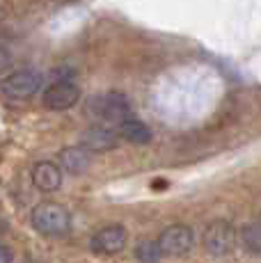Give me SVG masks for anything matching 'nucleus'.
<instances>
[{
    "mask_svg": "<svg viewBox=\"0 0 261 263\" xmlns=\"http://www.w3.org/2000/svg\"><path fill=\"white\" fill-rule=\"evenodd\" d=\"M85 115L99 124H122L124 119L133 117V108L122 92H105L87 99Z\"/></svg>",
    "mask_w": 261,
    "mask_h": 263,
    "instance_id": "f257e3e1",
    "label": "nucleus"
},
{
    "mask_svg": "<svg viewBox=\"0 0 261 263\" xmlns=\"http://www.w3.org/2000/svg\"><path fill=\"white\" fill-rule=\"evenodd\" d=\"M30 224L42 236H64L71 229V215L64 206L53 201H42L30 213Z\"/></svg>",
    "mask_w": 261,
    "mask_h": 263,
    "instance_id": "f03ea898",
    "label": "nucleus"
},
{
    "mask_svg": "<svg viewBox=\"0 0 261 263\" xmlns=\"http://www.w3.org/2000/svg\"><path fill=\"white\" fill-rule=\"evenodd\" d=\"M42 87V76L32 69H21V71H14L9 73L7 78L0 83V89H3L5 96L9 99H16V101H23V99H30L34 96Z\"/></svg>",
    "mask_w": 261,
    "mask_h": 263,
    "instance_id": "7ed1b4c3",
    "label": "nucleus"
},
{
    "mask_svg": "<svg viewBox=\"0 0 261 263\" xmlns=\"http://www.w3.org/2000/svg\"><path fill=\"white\" fill-rule=\"evenodd\" d=\"M158 250L163 256H183L193 250L195 234L185 224H172L158 236Z\"/></svg>",
    "mask_w": 261,
    "mask_h": 263,
    "instance_id": "20e7f679",
    "label": "nucleus"
},
{
    "mask_svg": "<svg viewBox=\"0 0 261 263\" xmlns=\"http://www.w3.org/2000/svg\"><path fill=\"white\" fill-rule=\"evenodd\" d=\"M80 99V89L76 83H71L69 78H60L51 83L46 89H44V105L48 110H69L78 103Z\"/></svg>",
    "mask_w": 261,
    "mask_h": 263,
    "instance_id": "39448f33",
    "label": "nucleus"
},
{
    "mask_svg": "<svg viewBox=\"0 0 261 263\" xmlns=\"http://www.w3.org/2000/svg\"><path fill=\"white\" fill-rule=\"evenodd\" d=\"M204 245L211 254L215 256H227L234 252L236 247V231L229 222L225 220H215L213 224L207 229V236H204Z\"/></svg>",
    "mask_w": 261,
    "mask_h": 263,
    "instance_id": "423d86ee",
    "label": "nucleus"
},
{
    "mask_svg": "<svg viewBox=\"0 0 261 263\" xmlns=\"http://www.w3.org/2000/svg\"><path fill=\"white\" fill-rule=\"evenodd\" d=\"M126 229L122 224H108L103 229H99L89 240V250L94 254H117L126 247Z\"/></svg>",
    "mask_w": 261,
    "mask_h": 263,
    "instance_id": "0eeeda50",
    "label": "nucleus"
},
{
    "mask_svg": "<svg viewBox=\"0 0 261 263\" xmlns=\"http://www.w3.org/2000/svg\"><path fill=\"white\" fill-rule=\"evenodd\" d=\"M119 144L117 130L108 128V126H92L80 135V146L85 151H94V154H103V151H113Z\"/></svg>",
    "mask_w": 261,
    "mask_h": 263,
    "instance_id": "6e6552de",
    "label": "nucleus"
},
{
    "mask_svg": "<svg viewBox=\"0 0 261 263\" xmlns=\"http://www.w3.org/2000/svg\"><path fill=\"white\" fill-rule=\"evenodd\" d=\"M32 183L42 192H55L62 185V170L51 160H42L32 167Z\"/></svg>",
    "mask_w": 261,
    "mask_h": 263,
    "instance_id": "1a4fd4ad",
    "label": "nucleus"
},
{
    "mask_svg": "<svg viewBox=\"0 0 261 263\" xmlns=\"http://www.w3.org/2000/svg\"><path fill=\"white\" fill-rule=\"evenodd\" d=\"M58 160H60V165H58L60 170H64L67 174L78 176V174H85L89 167V151H85L83 146H67V149L60 151Z\"/></svg>",
    "mask_w": 261,
    "mask_h": 263,
    "instance_id": "9d476101",
    "label": "nucleus"
},
{
    "mask_svg": "<svg viewBox=\"0 0 261 263\" xmlns=\"http://www.w3.org/2000/svg\"><path fill=\"white\" fill-rule=\"evenodd\" d=\"M117 135L130 144H147L149 140H152L149 126L135 117H128V119H124L122 124H117Z\"/></svg>",
    "mask_w": 261,
    "mask_h": 263,
    "instance_id": "9b49d317",
    "label": "nucleus"
},
{
    "mask_svg": "<svg viewBox=\"0 0 261 263\" xmlns=\"http://www.w3.org/2000/svg\"><path fill=\"white\" fill-rule=\"evenodd\" d=\"M135 259L142 261V263H156L163 259V254H160L158 250V242L156 240H142L138 242V247H135Z\"/></svg>",
    "mask_w": 261,
    "mask_h": 263,
    "instance_id": "f8f14e48",
    "label": "nucleus"
},
{
    "mask_svg": "<svg viewBox=\"0 0 261 263\" xmlns=\"http://www.w3.org/2000/svg\"><path fill=\"white\" fill-rule=\"evenodd\" d=\"M243 247L250 254L257 256L261 250V234H259V222H252L243 229Z\"/></svg>",
    "mask_w": 261,
    "mask_h": 263,
    "instance_id": "ddd939ff",
    "label": "nucleus"
},
{
    "mask_svg": "<svg viewBox=\"0 0 261 263\" xmlns=\"http://www.w3.org/2000/svg\"><path fill=\"white\" fill-rule=\"evenodd\" d=\"M9 67H12V53L0 46V73H5Z\"/></svg>",
    "mask_w": 261,
    "mask_h": 263,
    "instance_id": "4468645a",
    "label": "nucleus"
},
{
    "mask_svg": "<svg viewBox=\"0 0 261 263\" xmlns=\"http://www.w3.org/2000/svg\"><path fill=\"white\" fill-rule=\"evenodd\" d=\"M12 259H14L12 250L7 245H0V263H12Z\"/></svg>",
    "mask_w": 261,
    "mask_h": 263,
    "instance_id": "2eb2a0df",
    "label": "nucleus"
},
{
    "mask_svg": "<svg viewBox=\"0 0 261 263\" xmlns=\"http://www.w3.org/2000/svg\"><path fill=\"white\" fill-rule=\"evenodd\" d=\"M0 227H3V224H0Z\"/></svg>",
    "mask_w": 261,
    "mask_h": 263,
    "instance_id": "dca6fc26",
    "label": "nucleus"
}]
</instances>
